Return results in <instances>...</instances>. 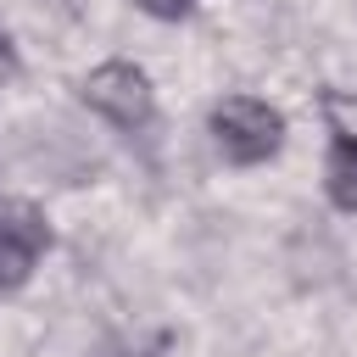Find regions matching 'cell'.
<instances>
[{
    "label": "cell",
    "instance_id": "obj_2",
    "mask_svg": "<svg viewBox=\"0 0 357 357\" xmlns=\"http://www.w3.org/2000/svg\"><path fill=\"white\" fill-rule=\"evenodd\" d=\"M78 100H84L100 123H112L117 134H145V128L156 123V84H151V73H145L139 61H128V56L95 61V67L78 78Z\"/></svg>",
    "mask_w": 357,
    "mask_h": 357
},
{
    "label": "cell",
    "instance_id": "obj_5",
    "mask_svg": "<svg viewBox=\"0 0 357 357\" xmlns=\"http://www.w3.org/2000/svg\"><path fill=\"white\" fill-rule=\"evenodd\" d=\"M318 117H324V134H329V139L357 145V89L324 84V89H318Z\"/></svg>",
    "mask_w": 357,
    "mask_h": 357
},
{
    "label": "cell",
    "instance_id": "obj_7",
    "mask_svg": "<svg viewBox=\"0 0 357 357\" xmlns=\"http://www.w3.org/2000/svg\"><path fill=\"white\" fill-rule=\"evenodd\" d=\"M22 73V61H17V39L6 33V22H0V84H11Z\"/></svg>",
    "mask_w": 357,
    "mask_h": 357
},
{
    "label": "cell",
    "instance_id": "obj_8",
    "mask_svg": "<svg viewBox=\"0 0 357 357\" xmlns=\"http://www.w3.org/2000/svg\"><path fill=\"white\" fill-rule=\"evenodd\" d=\"M50 6H61V11H78V0H50Z\"/></svg>",
    "mask_w": 357,
    "mask_h": 357
},
{
    "label": "cell",
    "instance_id": "obj_4",
    "mask_svg": "<svg viewBox=\"0 0 357 357\" xmlns=\"http://www.w3.org/2000/svg\"><path fill=\"white\" fill-rule=\"evenodd\" d=\"M324 195H329L335 212L357 218V145L329 139V151H324Z\"/></svg>",
    "mask_w": 357,
    "mask_h": 357
},
{
    "label": "cell",
    "instance_id": "obj_1",
    "mask_svg": "<svg viewBox=\"0 0 357 357\" xmlns=\"http://www.w3.org/2000/svg\"><path fill=\"white\" fill-rule=\"evenodd\" d=\"M206 134H212V145H218L223 162H234V167H262V162H273V156L284 151L290 123H284V112H279L273 100H262V95H218L212 112H206Z\"/></svg>",
    "mask_w": 357,
    "mask_h": 357
},
{
    "label": "cell",
    "instance_id": "obj_6",
    "mask_svg": "<svg viewBox=\"0 0 357 357\" xmlns=\"http://www.w3.org/2000/svg\"><path fill=\"white\" fill-rule=\"evenodd\" d=\"M201 0H134V11H145L151 22H190Z\"/></svg>",
    "mask_w": 357,
    "mask_h": 357
},
{
    "label": "cell",
    "instance_id": "obj_3",
    "mask_svg": "<svg viewBox=\"0 0 357 357\" xmlns=\"http://www.w3.org/2000/svg\"><path fill=\"white\" fill-rule=\"evenodd\" d=\"M50 257V218L45 206L22 201V195H6L0 201V296H17L39 262Z\"/></svg>",
    "mask_w": 357,
    "mask_h": 357
}]
</instances>
